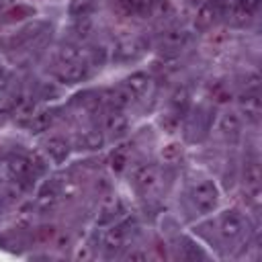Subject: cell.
<instances>
[{"mask_svg":"<svg viewBox=\"0 0 262 262\" xmlns=\"http://www.w3.org/2000/svg\"><path fill=\"white\" fill-rule=\"evenodd\" d=\"M156 0H111L113 12L121 18H147L154 12Z\"/></svg>","mask_w":262,"mask_h":262,"instance_id":"3","label":"cell"},{"mask_svg":"<svg viewBox=\"0 0 262 262\" xmlns=\"http://www.w3.org/2000/svg\"><path fill=\"white\" fill-rule=\"evenodd\" d=\"M242 178H244V188H258L260 186V164H258V160L250 158V160L244 162Z\"/></svg>","mask_w":262,"mask_h":262,"instance_id":"16","label":"cell"},{"mask_svg":"<svg viewBox=\"0 0 262 262\" xmlns=\"http://www.w3.org/2000/svg\"><path fill=\"white\" fill-rule=\"evenodd\" d=\"M53 119H55L53 111H39V113H35V115L31 117L29 127H31V131H35V133H41V131L49 129V125L53 123Z\"/></svg>","mask_w":262,"mask_h":262,"instance_id":"19","label":"cell"},{"mask_svg":"<svg viewBox=\"0 0 262 262\" xmlns=\"http://www.w3.org/2000/svg\"><path fill=\"white\" fill-rule=\"evenodd\" d=\"M219 14H221V12H219L217 0H205V2H201L194 20H196V25H199L201 29H209V27H213V23L217 20Z\"/></svg>","mask_w":262,"mask_h":262,"instance_id":"10","label":"cell"},{"mask_svg":"<svg viewBox=\"0 0 262 262\" xmlns=\"http://www.w3.org/2000/svg\"><path fill=\"white\" fill-rule=\"evenodd\" d=\"M186 104H188V90H186V88H178V90L172 94V106L180 113V111L186 108Z\"/></svg>","mask_w":262,"mask_h":262,"instance_id":"26","label":"cell"},{"mask_svg":"<svg viewBox=\"0 0 262 262\" xmlns=\"http://www.w3.org/2000/svg\"><path fill=\"white\" fill-rule=\"evenodd\" d=\"M35 203H37V207H39L41 211H47V209L55 207V203H57V188H55L53 184H45V186L39 190Z\"/></svg>","mask_w":262,"mask_h":262,"instance_id":"18","label":"cell"},{"mask_svg":"<svg viewBox=\"0 0 262 262\" xmlns=\"http://www.w3.org/2000/svg\"><path fill=\"white\" fill-rule=\"evenodd\" d=\"M92 6H94L92 0H74L72 6H70V10H72V14L76 18H80V16H90Z\"/></svg>","mask_w":262,"mask_h":262,"instance_id":"24","label":"cell"},{"mask_svg":"<svg viewBox=\"0 0 262 262\" xmlns=\"http://www.w3.org/2000/svg\"><path fill=\"white\" fill-rule=\"evenodd\" d=\"M239 127H242V121L235 113L227 111V113H221L219 115V121H217V131L223 135V137H235L239 133Z\"/></svg>","mask_w":262,"mask_h":262,"instance_id":"14","label":"cell"},{"mask_svg":"<svg viewBox=\"0 0 262 262\" xmlns=\"http://www.w3.org/2000/svg\"><path fill=\"white\" fill-rule=\"evenodd\" d=\"M111 166H113V170H117V172H121L123 168H125V164H127V156L123 154V151H115L113 154V158H111Z\"/></svg>","mask_w":262,"mask_h":262,"instance_id":"28","label":"cell"},{"mask_svg":"<svg viewBox=\"0 0 262 262\" xmlns=\"http://www.w3.org/2000/svg\"><path fill=\"white\" fill-rule=\"evenodd\" d=\"M127 258H129V260H145L147 254H143V252H129Z\"/></svg>","mask_w":262,"mask_h":262,"instance_id":"30","label":"cell"},{"mask_svg":"<svg viewBox=\"0 0 262 262\" xmlns=\"http://www.w3.org/2000/svg\"><path fill=\"white\" fill-rule=\"evenodd\" d=\"M82 59V51L74 45H63L59 49V61H80Z\"/></svg>","mask_w":262,"mask_h":262,"instance_id":"25","label":"cell"},{"mask_svg":"<svg viewBox=\"0 0 262 262\" xmlns=\"http://www.w3.org/2000/svg\"><path fill=\"white\" fill-rule=\"evenodd\" d=\"M6 168H8V174L16 182H23V180L31 178V174L35 172V168L31 164V158H27V156H12V158H8Z\"/></svg>","mask_w":262,"mask_h":262,"instance_id":"8","label":"cell"},{"mask_svg":"<svg viewBox=\"0 0 262 262\" xmlns=\"http://www.w3.org/2000/svg\"><path fill=\"white\" fill-rule=\"evenodd\" d=\"M55 227L53 225H43V227H39L37 229V239L39 242H43V244H47V242H51L53 237H55Z\"/></svg>","mask_w":262,"mask_h":262,"instance_id":"27","label":"cell"},{"mask_svg":"<svg viewBox=\"0 0 262 262\" xmlns=\"http://www.w3.org/2000/svg\"><path fill=\"white\" fill-rule=\"evenodd\" d=\"M143 51H145V41H141V39H127V41H121L117 45L115 57L121 59V61H129V59L139 57Z\"/></svg>","mask_w":262,"mask_h":262,"instance_id":"9","label":"cell"},{"mask_svg":"<svg viewBox=\"0 0 262 262\" xmlns=\"http://www.w3.org/2000/svg\"><path fill=\"white\" fill-rule=\"evenodd\" d=\"M239 108H242V113L246 115V119L256 121V119L260 117V111H262L258 92H256V90H246V94L239 96Z\"/></svg>","mask_w":262,"mask_h":262,"instance_id":"11","label":"cell"},{"mask_svg":"<svg viewBox=\"0 0 262 262\" xmlns=\"http://www.w3.org/2000/svg\"><path fill=\"white\" fill-rule=\"evenodd\" d=\"M129 127V117L121 111V108H111L106 115H104V129L108 135L113 137H119L127 131Z\"/></svg>","mask_w":262,"mask_h":262,"instance_id":"7","label":"cell"},{"mask_svg":"<svg viewBox=\"0 0 262 262\" xmlns=\"http://www.w3.org/2000/svg\"><path fill=\"white\" fill-rule=\"evenodd\" d=\"M133 184L139 190L141 196L145 199H156L162 192L164 180H162V172L158 166L154 164H141L133 170Z\"/></svg>","mask_w":262,"mask_h":262,"instance_id":"1","label":"cell"},{"mask_svg":"<svg viewBox=\"0 0 262 262\" xmlns=\"http://www.w3.org/2000/svg\"><path fill=\"white\" fill-rule=\"evenodd\" d=\"M102 100L111 106V108H127L131 102H135V98L123 88V86H119V88H111V90H106L104 92V96H102Z\"/></svg>","mask_w":262,"mask_h":262,"instance_id":"13","label":"cell"},{"mask_svg":"<svg viewBox=\"0 0 262 262\" xmlns=\"http://www.w3.org/2000/svg\"><path fill=\"white\" fill-rule=\"evenodd\" d=\"M102 143H104V137H102V133L96 131V129L84 131V133L78 137V145L84 147V149H98Z\"/></svg>","mask_w":262,"mask_h":262,"instance_id":"20","label":"cell"},{"mask_svg":"<svg viewBox=\"0 0 262 262\" xmlns=\"http://www.w3.org/2000/svg\"><path fill=\"white\" fill-rule=\"evenodd\" d=\"M125 242H127V225H123V223L111 227V229L104 233V239H102L106 252H117V250H121V248L125 246Z\"/></svg>","mask_w":262,"mask_h":262,"instance_id":"12","label":"cell"},{"mask_svg":"<svg viewBox=\"0 0 262 262\" xmlns=\"http://www.w3.org/2000/svg\"><path fill=\"white\" fill-rule=\"evenodd\" d=\"M176 123H178V119H176V115H170L168 119H162V127H164V129H168L170 133L174 131V127H176Z\"/></svg>","mask_w":262,"mask_h":262,"instance_id":"29","label":"cell"},{"mask_svg":"<svg viewBox=\"0 0 262 262\" xmlns=\"http://www.w3.org/2000/svg\"><path fill=\"white\" fill-rule=\"evenodd\" d=\"M92 29H94V23H92L90 16H80V18H76V25H74V33H76V37H80V39H88L90 33H92Z\"/></svg>","mask_w":262,"mask_h":262,"instance_id":"22","label":"cell"},{"mask_svg":"<svg viewBox=\"0 0 262 262\" xmlns=\"http://www.w3.org/2000/svg\"><path fill=\"white\" fill-rule=\"evenodd\" d=\"M35 14V8L33 6H27V4H14V6H10L8 10H4V20H8V23H16V20H23V18H27V16H33Z\"/></svg>","mask_w":262,"mask_h":262,"instance_id":"21","label":"cell"},{"mask_svg":"<svg viewBox=\"0 0 262 262\" xmlns=\"http://www.w3.org/2000/svg\"><path fill=\"white\" fill-rule=\"evenodd\" d=\"M45 151H47V156H49L51 160L63 162V160L68 158V154H70V143H68L63 137L53 135V137H49V139L45 141Z\"/></svg>","mask_w":262,"mask_h":262,"instance_id":"15","label":"cell"},{"mask_svg":"<svg viewBox=\"0 0 262 262\" xmlns=\"http://www.w3.org/2000/svg\"><path fill=\"white\" fill-rule=\"evenodd\" d=\"M88 76V63L84 59L80 61H59L55 70V78L66 84H76Z\"/></svg>","mask_w":262,"mask_h":262,"instance_id":"5","label":"cell"},{"mask_svg":"<svg viewBox=\"0 0 262 262\" xmlns=\"http://www.w3.org/2000/svg\"><path fill=\"white\" fill-rule=\"evenodd\" d=\"M121 86H123V88L137 100V98H141V96L147 94V90H149V86H151V80H149L147 74H143V72H135V74H131L129 78H125V82H123Z\"/></svg>","mask_w":262,"mask_h":262,"instance_id":"6","label":"cell"},{"mask_svg":"<svg viewBox=\"0 0 262 262\" xmlns=\"http://www.w3.org/2000/svg\"><path fill=\"white\" fill-rule=\"evenodd\" d=\"M190 201L201 215L213 213L219 203V188L213 180H201L190 188Z\"/></svg>","mask_w":262,"mask_h":262,"instance_id":"2","label":"cell"},{"mask_svg":"<svg viewBox=\"0 0 262 262\" xmlns=\"http://www.w3.org/2000/svg\"><path fill=\"white\" fill-rule=\"evenodd\" d=\"M188 41V33L184 29H168L162 35V47L166 49H182Z\"/></svg>","mask_w":262,"mask_h":262,"instance_id":"17","label":"cell"},{"mask_svg":"<svg viewBox=\"0 0 262 262\" xmlns=\"http://www.w3.org/2000/svg\"><path fill=\"white\" fill-rule=\"evenodd\" d=\"M182 158V145L176 141H170L162 147V160L164 162H178Z\"/></svg>","mask_w":262,"mask_h":262,"instance_id":"23","label":"cell"},{"mask_svg":"<svg viewBox=\"0 0 262 262\" xmlns=\"http://www.w3.org/2000/svg\"><path fill=\"white\" fill-rule=\"evenodd\" d=\"M244 217L237 213V211H225L221 217H219V235L225 239V242H235L244 235Z\"/></svg>","mask_w":262,"mask_h":262,"instance_id":"4","label":"cell"}]
</instances>
